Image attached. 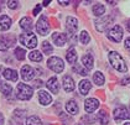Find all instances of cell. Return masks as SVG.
<instances>
[{"instance_id": "1", "label": "cell", "mask_w": 130, "mask_h": 125, "mask_svg": "<svg viewBox=\"0 0 130 125\" xmlns=\"http://www.w3.org/2000/svg\"><path fill=\"white\" fill-rule=\"evenodd\" d=\"M108 58H109V62L111 63V66L115 68L117 71L123 72V73H125V72L128 71V67H126V65H125V61L121 58V56H120L118 52H115V51L109 52Z\"/></svg>"}, {"instance_id": "2", "label": "cell", "mask_w": 130, "mask_h": 125, "mask_svg": "<svg viewBox=\"0 0 130 125\" xmlns=\"http://www.w3.org/2000/svg\"><path fill=\"white\" fill-rule=\"evenodd\" d=\"M20 42L27 48H35L37 46V39L32 32H25L20 35Z\"/></svg>"}, {"instance_id": "3", "label": "cell", "mask_w": 130, "mask_h": 125, "mask_svg": "<svg viewBox=\"0 0 130 125\" xmlns=\"http://www.w3.org/2000/svg\"><path fill=\"white\" fill-rule=\"evenodd\" d=\"M32 88L27 84H24V83H20L18 86V98L20 100H29L32 97Z\"/></svg>"}, {"instance_id": "4", "label": "cell", "mask_w": 130, "mask_h": 125, "mask_svg": "<svg viewBox=\"0 0 130 125\" xmlns=\"http://www.w3.org/2000/svg\"><path fill=\"white\" fill-rule=\"evenodd\" d=\"M47 66L50 69H52L53 72L56 73H61L64 68V63L63 61L61 59L60 57H51L48 61H47Z\"/></svg>"}, {"instance_id": "5", "label": "cell", "mask_w": 130, "mask_h": 125, "mask_svg": "<svg viewBox=\"0 0 130 125\" xmlns=\"http://www.w3.org/2000/svg\"><path fill=\"white\" fill-rule=\"evenodd\" d=\"M36 30L42 36H46L50 32V24H48V21L46 19V16H41L39 19L37 24H36Z\"/></svg>"}, {"instance_id": "6", "label": "cell", "mask_w": 130, "mask_h": 125, "mask_svg": "<svg viewBox=\"0 0 130 125\" xmlns=\"http://www.w3.org/2000/svg\"><path fill=\"white\" fill-rule=\"evenodd\" d=\"M108 37H109V40L114 41V42H120L121 39H123V29H121V26L115 25L108 32Z\"/></svg>"}, {"instance_id": "7", "label": "cell", "mask_w": 130, "mask_h": 125, "mask_svg": "<svg viewBox=\"0 0 130 125\" xmlns=\"http://www.w3.org/2000/svg\"><path fill=\"white\" fill-rule=\"evenodd\" d=\"M114 119L115 121H120V120H124V119H130V114L128 112L126 108L124 106H119L114 110Z\"/></svg>"}, {"instance_id": "8", "label": "cell", "mask_w": 130, "mask_h": 125, "mask_svg": "<svg viewBox=\"0 0 130 125\" xmlns=\"http://www.w3.org/2000/svg\"><path fill=\"white\" fill-rule=\"evenodd\" d=\"M12 45H15V37L14 36H3L0 37V50L6 51Z\"/></svg>"}, {"instance_id": "9", "label": "cell", "mask_w": 130, "mask_h": 125, "mask_svg": "<svg viewBox=\"0 0 130 125\" xmlns=\"http://www.w3.org/2000/svg\"><path fill=\"white\" fill-rule=\"evenodd\" d=\"M98 106H99V102L95 98H88L84 102V109H86L87 113H93Z\"/></svg>"}, {"instance_id": "10", "label": "cell", "mask_w": 130, "mask_h": 125, "mask_svg": "<svg viewBox=\"0 0 130 125\" xmlns=\"http://www.w3.org/2000/svg\"><path fill=\"white\" fill-rule=\"evenodd\" d=\"M111 22H113V16H107V18H104V19L97 21V22H95V27H97V30H98L99 32H103V31H105V29L109 26Z\"/></svg>"}, {"instance_id": "11", "label": "cell", "mask_w": 130, "mask_h": 125, "mask_svg": "<svg viewBox=\"0 0 130 125\" xmlns=\"http://www.w3.org/2000/svg\"><path fill=\"white\" fill-rule=\"evenodd\" d=\"M21 77L24 81H31L35 77V69H32L30 66H24L21 68Z\"/></svg>"}, {"instance_id": "12", "label": "cell", "mask_w": 130, "mask_h": 125, "mask_svg": "<svg viewBox=\"0 0 130 125\" xmlns=\"http://www.w3.org/2000/svg\"><path fill=\"white\" fill-rule=\"evenodd\" d=\"M66 27H67V31L73 36L74 32L77 31V27H78V21H77V19H74L72 16H68L67 18V25H66Z\"/></svg>"}, {"instance_id": "13", "label": "cell", "mask_w": 130, "mask_h": 125, "mask_svg": "<svg viewBox=\"0 0 130 125\" xmlns=\"http://www.w3.org/2000/svg\"><path fill=\"white\" fill-rule=\"evenodd\" d=\"M62 84H63V89H64L67 93L73 92V89H74V82H73L72 77H70V76H64L63 79H62Z\"/></svg>"}, {"instance_id": "14", "label": "cell", "mask_w": 130, "mask_h": 125, "mask_svg": "<svg viewBox=\"0 0 130 125\" xmlns=\"http://www.w3.org/2000/svg\"><path fill=\"white\" fill-rule=\"evenodd\" d=\"M52 40L57 46H63L67 41V36L66 34H61V32H55L52 34Z\"/></svg>"}, {"instance_id": "15", "label": "cell", "mask_w": 130, "mask_h": 125, "mask_svg": "<svg viewBox=\"0 0 130 125\" xmlns=\"http://www.w3.org/2000/svg\"><path fill=\"white\" fill-rule=\"evenodd\" d=\"M46 86H47V88L50 89L52 93H55V94H57L58 90H60V84H58V81H57V78L56 77L50 78V79L47 81Z\"/></svg>"}, {"instance_id": "16", "label": "cell", "mask_w": 130, "mask_h": 125, "mask_svg": "<svg viewBox=\"0 0 130 125\" xmlns=\"http://www.w3.org/2000/svg\"><path fill=\"white\" fill-rule=\"evenodd\" d=\"M39 100H40V103L42 105H48L51 102H52V97H51L47 92L40 90V92H39Z\"/></svg>"}, {"instance_id": "17", "label": "cell", "mask_w": 130, "mask_h": 125, "mask_svg": "<svg viewBox=\"0 0 130 125\" xmlns=\"http://www.w3.org/2000/svg\"><path fill=\"white\" fill-rule=\"evenodd\" d=\"M11 24H12V21H11V19L8 16V15L0 16V27H1L3 31H6V30L10 29Z\"/></svg>"}, {"instance_id": "18", "label": "cell", "mask_w": 130, "mask_h": 125, "mask_svg": "<svg viewBox=\"0 0 130 125\" xmlns=\"http://www.w3.org/2000/svg\"><path fill=\"white\" fill-rule=\"evenodd\" d=\"M90 88H92V84H90V82L88 81V79H83V81H80L79 82V92H80V94H83V96L88 94V92L90 90Z\"/></svg>"}, {"instance_id": "19", "label": "cell", "mask_w": 130, "mask_h": 125, "mask_svg": "<svg viewBox=\"0 0 130 125\" xmlns=\"http://www.w3.org/2000/svg\"><path fill=\"white\" fill-rule=\"evenodd\" d=\"M4 77L6 78L8 81H12V82H16L18 81V72L15 69H11V68H6L4 71Z\"/></svg>"}, {"instance_id": "20", "label": "cell", "mask_w": 130, "mask_h": 125, "mask_svg": "<svg viewBox=\"0 0 130 125\" xmlns=\"http://www.w3.org/2000/svg\"><path fill=\"white\" fill-rule=\"evenodd\" d=\"M82 63H83V66L87 68V69H92L93 68V65H94V59L92 57V55H84L83 57H82Z\"/></svg>"}, {"instance_id": "21", "label": "cell", "mask_w": 130, "mask_h": 125, "mask_svg": "<svg viewBox=\"0 0 130 125\" xmlns=\"http://www.w3.org/2000/svg\"><path fill=\"white\" fill-rule=\"evenodd\" d=\"M66 109H67V112H68L70 114H72V115H74V114L78 113V105H77V103H76L74 100H68L67 104H66Z\"/></svg>"}, {"instance_id": "22", "label": "cell", "mask_w": 130, "mask_h": 125, "mask_svg": "<svg viewBox=\"0 0 130 125\" xmlns=\"http://www.w3.org/2000/svg\"><path fill=\"white\" fill-rule=\"evenodd\" d=\"M20 26L24 30H26V31L30 32L31 30H32V26H34V25H32V20H31L30 18H24V19H21Z\"/></svg>"}, {"instance_id": "23", "label": "cell", "mask_w": 130, "mask_h": 125, "mask_svg": "<svg viewBox=\"0 0 130 125\" xmlns=\"http://www.w3.org/2000/svg\"><path fill=\"white\" fill-rule=\"evenodd\" d=\"M66 58H67V61L70 62L71 65L76 63V61H77V52H76V50L73 47L68 50V52H67V55H66Z\"/></svg>"}, {"instance_id": "24", "label": "cell", "mask_w": 130, "mask_h": 125, "mask_svg": "<svg viewBox=\"0 0 130 125\" xmlns=\"http://www.w3.org/2000/svg\"><path fill=\"white\" fill-rule=\"evenodd\" d=\"M0 92L5 97H9L12 94V87L8 83H3V84H0Z\"/></svg>"}, {"instance_id": "25", "label": "cell", "mask_w": 130, "mask_h": 125, "mask_svg": "<svg viewBox=\"0 0 130 125\" xmlns=\"http://www.w3.org/2000/svg\"><path fill=\"white\" fill-rule=\"evenodd\" d=\"M97 119L99 120V123L102 125H108V121H109V116H108V114H107L104 110H100L99 113H98Z\"/></svg>"}, {"instance_id": "26", "label": "cell", "mask_w": 130, "mask_h": 125, "mask_svg": "<svg viewBox=\"0 0 130 125\" xmlns=\"http://www.w3.org/2000/svg\"><path fill=\"white\" fill-rule=\"evenodd\" d=\"M104 12H105V8H104L103 4H95L93 6V14L95 16H102Z\"/></svg>"}, {"instance_id": "27", "label": "cell", "mask_w": 130, "mask_h": 125, "mask_svg": "<svg viewBox=\"0 0 130 125\" xmlns=\"http://www.w3.org/2000/svg\"><path fill=\"white\" fill-rule=\"evenodd\" d=\"M29 58L31 61H34V62H41L42 61V55L39 51H31L29 53Z\"/></svg>"}, {"instance_id": "28", "label": "cell", "mask_w": 130, "mask_h": 125, "mask_svg": "<svg viewBox=\"0 0 130 125\" xmlns=\"http://www.w3.org/2000/svg\"><path fill=\"white\" fill-rule=\"evenodd\" d=\"M93 81H94V83L95 84H98V86H102L103 83H104V76H103V73L102 72H95L94 73V76H93Z\"/></svg>"}, {"instance_id": "29", "label": "cell", "mask_w": 130, "mask_h": 125, "mask_svg": "<svg viewBox=\"0 0 130 125\" xmlns=\"http://www.w3.org/2000/svg\"><path fill=\"white\" fill-rule=\"evenodd\" d=\"M26 125H42V123H41V119L39 116L32 115V116H30V118H27Z\"/></svg>"}, {"instance_id": "30", "label": "cell", "mask_w": 130, "mask_h": 125, "mask_svg": "<svg viewBox=\"0 0 130 125\" xmlns=\"http://www.w3.org/2000/svg\"><path fill=\"white\" fill-rule=\"evenodd\" d=\"M79 40H80V42L83 43V45H87L88 42H89V34L87 32V31H82L80 32V36H79Z\"/></svg>"}, {"instance_id": "31", "label": "cell", "mask_w": 130, "mask_h": 125, "mask_svg": "<svg viewBox=\"0 0 130 125\" xmlns=\"http://www.w3.org/2000/svg\"><path fill=\"white\" fill-rule=\"evenodd\" d=\"M42 51H43V53L50 55V53H52L53 48H52V46H51L47 41H45V42H42Z\"/></svg>"}, {"instance_id": "32", "label": "cell", "mask_w": 130, "mask_h": 125, "mask_svg": "<svg viewBox=\"0 0 130 125\" xmlns=\"http://www.w3.org/2000/svg\"><path fill=\"white\" fill-rule=\"evenodd\" d=\"M25 50H22L21 47H18L15 48V56H16V58L19 59V61H22L24 58H25Z\"/></svg>"}, {"instance_id": "33", "label": "cell", "mask_w": 130, "mask_h": 125, "mask_svg": "<svg viewBox=\"0 0 130 125\" xmlns=\"http://www.w3.org/2000/svg\"><path fill=\"white\" fill-rule=\"evenodd\" d=\"M73 71L77 72L78 74H82V76H87V74H88L87 69H84L83 67H80L79 65H74V66H73Z\"/></svg>"}, {"instance_id": "34", "label": "cell", "mask_w": 130, "mask_h": 125, "mask_svg": "<svg viewBox=\"0 0 130 125\" xmlns=\"http://www.w3.org/2000/svg\"><path fill=\"white\" fill-rule=\"evenodd\" d=\"M8 5H9L10 9H18L19 8V1H9Z\"/></svg>"}, {"instance_id": "35", "label": "cell", "mask_w": 130, "mask_h": 125, "mask_svg": "<svg viewBox=\"0 0 130 125\" xmlns=\"http://www.w3.org/2000/svg\"><path fill=\"white\" fill-rule=\"evenodd\" d=\"M61 119H64V123H63L64 125H68V124H70L71 118H66V115H64V114H61Z\"/></svg>"}, {"instance_id": "36", "label": "cell", "mask_w": 130, "mask_h": 125, "mask_svg": "<svg viewBox=\"0 0 130 125\" xmlns=\"http://www.w3.org/2000/svg\"><path fill=\"white\" fill-rule=\"evenodd\" d=\"M41 8H42V5H41V4H39V5H37V6L35 8L34 12H32V15H37V14H39V11L41 10Z\"/></svg>"}, {"instance_id": "37", "label": "cell", "mask_w": 130, "mask_h": 125, "mask_svg": "<svg viewBox=\"0 0 130 125\" xmlns=\"http://www.w3.org/2000/svg\"><path fill=\"white\" fill-rule=\"evenodd\" d=\"M42 86H43V83L41 81H35V83H34V87H36V88H40Z\"/></svg>"}, {"instance_id": "38", "label": "cell", "mask_w": 130, "mask_h": 125, "mask_svg": "<svg viewBox=\"0 0 130 125\" xmlns=\"http://www.w3.org/2000/svg\"><path fill=\"white\" fill-rule=\"evenodd\" d=\"M125 48L130 51V37H128V39L125 40Z\"/></svg>"}, {"instance_id": "39", "label": "cell", "mask_w": 130, "mask_h": 125, "mask_svg": "<svg viewBox=\"0 0 130 125\" xmlns=\"http://www.w3.org/2000/svg\"><path fill=\"white\" fill-rule=\"evenodd\" d=\"M128 82H130V78H124V79L121 81L123 84H128Z\"/></svg>"}, {"instance_id": "40", "label": "cell", "mask_w": 130, "mask_h": 125, "mask_svg": "<svg viewBox=\"0 0 130 125\" xmlns=\"http://www.w3.org/2000/svg\"><path fill=\"white\" fill-rule=\"evenodd\" d=\"M58 3H60L61 5H68L70 4V1H58Z\"/></svg>"}, {"instance_id": "41", "label": "cell", "mask_w": 130, "mask_h": 125, "mask_svg": "<svg viewBox=\"0 0 130 125\" xmlns=\"http://www.w3.org/2000/svg\"><path fill=\"white\" fill-rule=\"evenodd\" d=\"M3 123H4V115L0 113V124H3Z\"/></svg>"}, {"instance_id": "42", "label": "cell", "mask_w": 130, "mask_h": 125, "mask_svg": "<svg viewBox=\"0 0 130 125\" xmlns=\"http://www.w3.org/2000/svg\"><path fill=\"white\" fill-rule=\"evenodd\" d=\"M126 29H128V31L130 32V20L128 21V24H126Z\"/></svg>"}, {"instance_id": "43", "label": "cell", "mask_w": 130, "mask_h": 125, "mask_svg": "<svg viewBox=\"0 0 130 125\" xmlns=\"http://www.w3.org/2000/svg\"><path fill=\"white\" fill-rule=\"evenodd\" d=\"M48 4H50V1H43V5H45V6H47Z\"/></svg>"}, {"instance_id": "44", "label": "cell", "mask_w": 130, "mask_h": 125, "mask_svg": "<svg viewBox=\"0 0 130 125\" xmlns=\"http://www.w3.org/2000/svg\"><path fill=\"white\" fill-rule=\"evenodd\" d=\"M124 125H130V123H125V124H124Z\"/></svg>"}]
</instances>
